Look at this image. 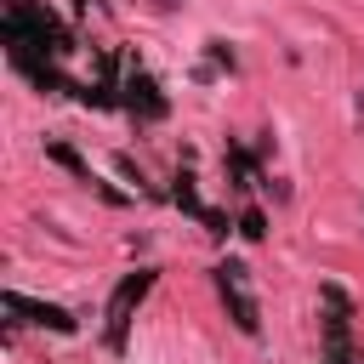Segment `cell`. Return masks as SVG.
I'll return each mask as SVG.
<instances>
[{
    "instance_id": "cell-1",
    "label": "cell",
    "mask_w": 364,
    "mask_h": 364,
    "mask_svg": "<svg viewBox=\"0 0 364 364\" xmlns=\"http://www.w3.org/2000/svg\"><path fill=\"white\" fill-rule=\"evenodd\" d=\"M222 296H233V318H239V330H256V301H250V290H245V267H222Z\"/></svg>"
}]
</instances>
